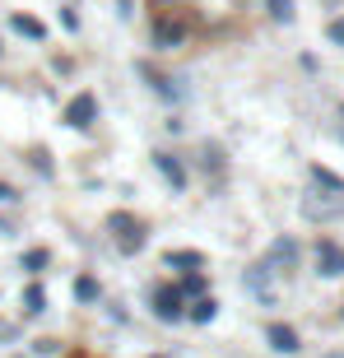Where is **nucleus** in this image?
Listing matches in <instances>:
<instances>
[{"label":"nucleus","instance_id":"20e7f679","mask_svg":"<svg viewBox=\"0 0 344 358\" xmlns=\"http://www.w3.org/2000/svg\"><path fill=\"white\" fill-rule=\"evenodd\" d=\"M154 163H159V173L168 177L172 186H186V173L177 168V159H172V154H154Z\"/></svg>","mask_w":344,"mask_h":358},{"label":"nucleus","instance_id":"f257e3e1","mask_svg":"<svg viewBox=\"0 0 344 358\" xmlns=\"http://www.w3.org/2000/svg\"><path fill=\"white\" fill-rule=\"evenodd\" d=\"M317 266H321V275H344V247L340 242H331V238H321L317 242Z\"/></svg>","mask_w":344,"mask_h":358},{"label":"nucleus","instance_id":"7ed1b4c3","mask_svg":"<svg viewBox=\"0 0 344 358\" xmlns=\"http://www.w3.org/2000/svg\"><path fill=\"white\" fill-rule=\"evenodd\" d=\"M10 28L19 33V38H33V42H42V38H47V28H42L38 19H28V14H14V19H10Z\"/></svg>","mask_w":344,"mask_h":358},{"label":"nucleus","instance_id":"ddd939ff","mask_svg":"<svg viewBox=\"0 0 344 358\" xmlns=\"http://www.w3.org/2000/svg\"><path fill=\"white\" fill-rule=\"evenodd\" d=\"M75 298H98V284H93V279H80V284H75Z\"/></svg>","mask_w":344,"mask_h":358},{"label":"nucleus","instance_id":"1a4fd4ad","mask_svg":"<svg viewBox=\"0 0 344 358\" xmlns=\"http://www.w3.org/2000/svg\"><path fill=\"white\" fill-rule=\"evenodd\" d=\"M24 303H28V312H42V307H47V293H42L38 284H33V289L24 293Z\"/></svg>","mask_w":344,"mask_h":358},{"label":"nucleus","instance_id":"9b49d317","mask_svg":"<svg viewBox=\"0 0 344 358\" xmlns=\"http://www.w3.org/2000/svg\"><path fill=\"white\" fill-rule=\"evenodd\" d=\"M210 317H214V303H210V298H200V303L191 307V321H210Z\"/></svg>","mask_w":344,"mask_h":358},{"label":"nucleus","instance_id":"9d476101","mask_svg":"<svg viewBox=\"0 0 344 358\" xmlns=\"http://www.w3.org/2000/svg\"><path fill=\"white\" fill-rule=\"evenodd\" d=\"M42 266H47V252H28L24 256V270H28V275H38Z\"/></svg>","mask_w":344,"mask_h":358},{"label":"nucleus","instance_id":"f03ea898","mask_svg":"<svg viewBox=\"0 0 344 358\" xmlns=\"http://www.w3.org/2000/svg\"><path fill=\"white\" fill-rule=\"evenodd\" d=\"M265 335H270V345L279 349V354H293V349H298V335H293V326H265Z\"/></svg>","mask_w":344,"mask_h":358},{"label":"nucleus","instance_id":"dca6fc26","mask_svg":"<svg viewBox=\"0 0 344 358\" xmlns=\"http://www.w3.org/2000/svg\"><path fill=\"white\" fill-rule=\"evenodd\" d=\"M117 10L121 14H135V0H117Z\"/></svg>","mask_w":344,"mask_h":358},{"label":"nucleus","instance_id":"f8f14e48","mask_svg":"<svg viewBox=\"0 0 344 358\" xmlns=\"http://www.w3.org/2000/svg\"><path fill=\"white\" fill-rule=\"evenodd\" d=\"M326 38H331V42H340V47H344V14H340V19H331V28H326Z\"/></svg>","mask_w":344,"mask_h":358},{"label":"nucleus","instance_id":"6e6552de","mask_svg":"<svg viewBox=\"0 0 344 358\" xmlns=\"http://www.w3.org/2000/svg\"><path fill=\"white\" fill-rule=\"evenodd\" d=\"M293 256H298V247H293V242H275L270 261H284V266H293Z\"/></svg>","mask_w":344,"mask_h":358},{"label":"nucleus","instance_id":"2eb2a0df","mask_svg":"<svg viewBox=\"0 0 344 358\" xmlns=\"http://www.w3.org/2000/svg\"><path fill=\"white\" fill-rule=\"evenodd\" d=\"M0 200H14V186L10 182H0Z\"/></svg>","mask_w":344,"mask_h":358},{"label":"nucleus","instance_id":"39448f33","mask_svg":"<svg viewBox=\"0 0 344 358\" xmlns=\"http://www.w3.org/2000/svg\"><path fill=\"white\" fill-rule=\"evenodd\" d=\"M89 117H93V98H89V93H84L80 103L70 107V126H89Z\"/></svg>","mask_w":344,"mask_h":358},{"label":"nucleus","instance_id":"423d86ee","mask_svg":"<svg viewBox=\"0 0 344 358\" xmlns=\"http://www.w3.org/2000/svg\"><path fill=\"white\" fill-rule=\"evenodd\" d=\"M265 5H270V19L275 24H289L293 19V0H265Z\"/></svg>","mask_w":344,"mask_h":358},{"label":"nucleus","instance_id":"f3484780","mask_svg":"<svg viewBox=\"0 0 344 358\" xmlns=\"http://www.w3.org/2000/svg\"><path fill=\"white\" fill-rule=\"evenodd\" d=\"M326 5H340V0H326Z\"/></svg>","mask_w":344,"mask_h":358},{"label":"nucleus","instance_id":"4468645a","mask_svg":"<svg viewBox=\"0 0 344 358\" xmlns=\"http://www.w3.org/2000/svg\"><path fill=\"white\" fill-rule=\"evenodd\" d=\"M0 340H14V326H10V321H0Z\"/></svg>","mask_w":344,"mask_h":358},{"label":"nucleus","instance_id":"0eeeda50","mask_svg":"<svg viewBox=\"0 0 344 358\" xmlns=\"http://www.w3.org/2000/svg\"><path fill=\"white\" fill-rule=\"evenodd\" d=\"M200 261H205L200 252H168V266H191V270H196Z\"/></svg>","mask_w":344,"mask_h":358}]
</instances>
